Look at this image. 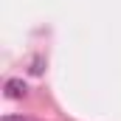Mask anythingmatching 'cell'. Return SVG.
Listing matches in <instances>:
<instances>
[{
	"label": "cell",
	"instance_id": "6da1fadb",
	"mask_svg": "<svg viewBox=\"0 0 121 121\" xmlns=\"http://www.w3.org/2000/svg\"><path fill=\"white\" fill-rule=\"evenodd\" d=\"M6 96L9 99H23L26 96V82L23 79H9L6 82Z\"/></svg>",
	"mask_w": 121,
	"mask_h": 121
},
{
	"label": "cell",
	"instance_id": "7a4b0ae2",
	"mask_svg": "<svg viewBox=\"0 0 121 121\" xmlns=\"http://www.w3.org/2000/svg\"><path fill=\"white\" fill-rule=\"evenodd\" d=\"M3 121H26L23 116H3Z\"/></svg>",
	"mask_w": 121,
	"mask_h": 121
}]
</instances>
